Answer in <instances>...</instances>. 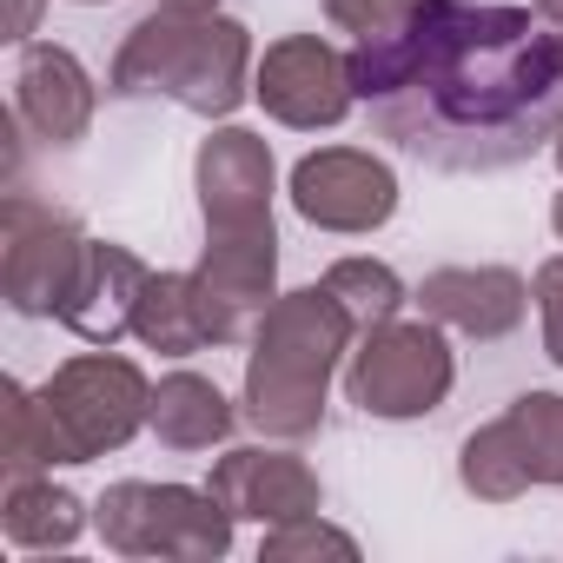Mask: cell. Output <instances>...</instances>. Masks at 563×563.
I'll return each mask as SVG.
<instances>
[{
	"mask_svg": "<svg viewBox=\"0 0 563 563\" xmlns=\"http://www.w3.org/2000/svg\"><path fill=\"white\" fill-rule=\"evenodd\" d=\"M153 385L133 358L113 345H93L67 358L41 391L21 378L0 385V471L14 477H47L54 464H93L146 431Z\"/></svg>",
	"mask_w": 563,
	"mask_h": 563,
	"instance_id": "7a4b0ae2",
	"label": "cell"
},
{
	"mask_svg": "<svg viewBox=\"0 0 563 563\" xmlns=\"http://www.w3.org/2000/svg\"><path fill=\"white\" fill-rule=\"evenodd\" d=\"M80 258H87L80 219L14 186L8 212H0V286H8V306L21 319H60Z\"/></svg>",
	"mask_w": 563,
	"mask_h": 563,
	"instance_id": "52a82bcc",
	"label": "cell"
},
{
	"mask_svg": "<svg viewBox=\"0 0 563 563\" xmlns=\"http://www.w3.org/2000/svg\"><path fill=\"white\" fill-rule=\"evenodd\" d=\"M239 418H245V411H232V398H225L212 378H199V372H166V378L153 385L146 431H153L166 451L192 457V451H212V444H225Z\"/></svg>",
	"mask_w": 563,
	"mask_h": 563,
	"instance_id": "2e32d148",
	"label": "cell"
},
{
	"mask_svg": "<svg viewBox=\"0 0 563 563\" xmlns=\"http://www.w3.org/2000/svg\"><path fill=\"white\" fill-rule=\"evenodd\" d=\"M418 8H424V0H325V21H332L339 34L365 41V34H385V27L411 21Z\"/></svg>",
	"mask_w": 563,
	"mask_h": 563,
	"instance_id": "603a6c76",
	"label": "cell"
},
{
	"mask_svg": "<svg viewBox=\"0 0 563 563\" xmlns=\"http://www.w3.org/2000/svg\"><path fill=\"white\" fill-rule=\"evenodd\" d=\"M325 292L352 312L358 332H372V325H385V319H405V306H411L405 278H398L385 258H332V265H325Z\"/></svg>",
	"mask_w": 563,
	"mask_h": 563,
	"instance_id": "ffe728a7",
	"label": "cell"
},
{
	"mask_svg": "<svg viewBox=\"0 0 563 563\" xmlns=\"http://www.w3.org/2000/svg\"><path fill=\"white\" fill-rule=\"evenodd\" d=\"M292 206L319 232L365 239L398 212V173L365 146H319L292 166Z\"/></svg>",
	"mask_w": 563,
	"mask_h": 563,
	"instance_id": "30bf717a",
	"label": "cell"
},
{
	"mask_svg": "<svg viewBox=\"0 0 563 563\" xmlns=\"http://www.w3.org/2000/svg\"><path fill=\"white\" fill-rule=\"evenodd\" d=\"M93 113H100V87L80 67V54L54 41H27L14 60V120L41 146H80Z\"/></svg>",
	"mask_w": 563,
	"mask_h": 563,
	"instance_id": "5bb4252c",
	"label": "cell"
},
{
	"mask_svg": "<svg viewBox=\"0 0 563 563\" xmlns=\"http://www.w3.org/2000/svg\"><path fill=\"white\" fill-rule=\"evenodd\" d=\"M41 8H47V0H0V41L27 47L34 27H41Z\"/></svg>",
	"mask_w": 563,
	"mask_h": 563,
	"instance_id": "d4e9b609",
	"label": "cell"
},
{
	"mask_svg": "<svg viewBox=\"0 0 563 563\" xmlns=\"http://www.w3.org/2000/svg\"><path fill=\"white\" fill-rule=\"evenodd\" d=\"M192 286H199L212 345H252V332L265 325V312L278 299V232L272 225L206 232Z\"/></svg>",
	"mask_w": 563,
	"mask_h": 563,
	"instance_id": "ba28073f",
	"label": "cell"
},
{
	"mask_svg": "<svg viewBox=\"0 0 563 563\" xmlns=\"http://www.w3.org/2000/svg\"><path fill=\"white\" fill-rule=\"evenodd\" d=\"M272 146L252 126H219L199 140L192 153V192H199V219L206 232H245V225H272Z\"/></svg>",
	"mask_w": 563,
	"mask_h": 563,
	"instance_id": "8fae6325",
	"label": "cell"
},
{
	"mask_svg": "<svg viewBox=\"0 0 563 563\" xmlns=\"http://www.w3.org/2000/svg\"><path fill=\"white\" fill-rule=\"evenodd\" d=\"M252 34L225 14H166L153 8L113 54V93L120 100H173L199 120L239 113L252 93Z\"/></svg>",
	"mask_w": 563,
	"mask_h": 563,
	"instance_id": "277c9868",
	"label": "cell"
},
{
	"mask_svg": "<svg viewBox=\"0 0 563 563\" xmlns=\"http://www.w3.org/2000/svg\"><path fill=\"white\" fill-rule=\"evenodd\" d=\"M133 339L146 352H159V358H192V352L212 345L192 272H146V292H140V312H133Z\"/></svg>",
	"mask_w": 563,
	"mask_h": 563,
	"instance_id": "e0dca14e",
	"label": "cell"
},
{
	"mask_svg": "<svg viewBox=\"0 0 563 563\" xmlns=\"http://www.w3.org/2000/svg\"><path fill=\"white\" fill-rule=\"evenodd\" d=\"M530 8H537V14H543L550 27H563V0H530Z\"/></svg>",
	"mask_w": 563,
	"mask_h": 563,
	"instance_id": "4316f807",
	"label": "cell"
},
{
	"mask_svg": "<svg viewBox=\"0 0 563 563\" xmlns=\"http://www.w3.org/2000/svg\"><path fill=\"white\" fill-rule=\"evenodd\" d=\"M146 272L140 252L113 245V239H87V258L74 272V292L60 306V325L87 345H120L133 332V312H140V292H146Z\"/></svg>",
	"mask_w": 563,
	"mask_h": 563,
	"instance_id": "9a60e30c",
	"label": "cell"
},
{
	"mask_svg": "<svg viewBox=\"0 0 563 563\" xmlns=\"http://www.w3.org/2000/svg\"><path fill=\"white\" fill-rule=\"evenodd\" d=\"M457 484H464L477 504H517V497L530 490V477H523V464H517V451H510V438H504L497 418L464 438V451H457Z\"/></svg>",
	"mask_w": 563,
	"mask_h": 563,
	"instance_id": "44dd1931",
	"label": "cell"
},
{
	"mask_svg": "<svg viewBox=\"0 0 563 563\" xmlns=\"http://www.w3.org/2000/svg\"><path fill=\"white\" fill-rule=\"evenodd\" d=\"M0 530L14 550H67L87 530V504L54 477H14L0 504Z\"/></svg>",
	"mask_w": 563,
	"mask_h": 563,
	"instance_id": "ac0fdd59",
	"label": "cell"
},
{
	"mask_svg": "<svg viewBox=\"0 0 563 563\" xmlns=\"http://www.w3.org/2000/svg\"><path fill=\"white\" fill-rule=\"evenodd\" d=\"M352 339L358 325L325 292V278L299 292H278L245 352V398H239L245 424L278 444H306L325 424V391L345 372Z\"/></svg>",
	"mask_w": 563,
	"mask_h": 563,
	"instance_id": "3957f363",
	"label": "cell"
},
{
	"mask_svg": "<svg viewBox=\"0 0 563 563\" xmlns=\"http://www.w3.org/2000/svg\"><path fill=\"white\" fill-rule=\"evenodd\" d=\"M80 8H107V0H80Z\"/></svg>",
	"mask_w": 563,
	"mask_h": 563,
	"instance_id": "f546056e",
	"label": "cell"
},
{
	"mask_svg": "<svg viewBox=\"0 0 563 563\" xmlns=\"http://www.w3.org/2000/svg\"><path fill=\"white\" fill-rule=\"evenodd\" d=\"M252 100L292 133H319V126H339L352 107H358V87H352V60L319 41V34H286L272 41L265 60L252 67Z\"/></svg>",
	"mask_w": 563,
	"mask_h": 563,
	"instance_id": "9c48e42d",
	"label": "cell"
},
{
	"mask_svg": "<svg viewBox=\"0 0 563 563\" xmlns=\"http://www.w3.org/2000/svg\"><path fill=\"white\" fill-rule=\"evenodd\" d=\"M497 424H504L523 477L543 484V490H563V398L556 391H523Z\"/></svg>",
	"mask_w": 563,
	"mask_h": 563,
	"instance_id": "d6986e66",
	"label": "cell"
},
{
	"mask_svg": "<svg viewBox=\"0 0 563 563\" xmlns=\"http://www.w3.org/2000/svg\"><path fill=\"white\" fill-rule=\"evenodd\" d=\"M550 232H556V239H563V192H556V199H550Z\"/></svg>",
	"mask_w": 563,
	"mask_h": 563,
	"instance_id": "83f0119b",
	"label": "cell"
},
{
	"mask_svg": "<svg viewBox=\"0 0 563 563\" xmlns=\"http://www.w3.org/2000/svg\"><path fill=\"white\" fill-rule=\"evenodd\" d=\"M345 60L378 133L438 173H510L563 126V34L537 8L424 0Z\"/></svg>",
	"mask_w": 563,
	"mask_h": 563,
	"instance_id": "6da1fadb",
	"label": "cell"
},
{
	"mask_svg": "<svg viewBox=\"0 0 563 563\" xmlns=\"http://www.w3.org/2000/svg\"><path fill=\"white\" fill-rule=\"evenodd\" d=\"M530 299H537V319H543V358L563 372V252L537 265V278H530Z\"/></svg>",
	"mask_w": 563,
	"mask_h": 563,
	"instance_id": "cb8c5ba5",
	"label": "cell"
},
{
	"mask_svg": "<svg viewBox=\"0 0 563 563\" xmlns=\"http://www.w3.org/2000/svg\"><path fill=\"white\" fill-rule=\"evenodd\" d=\"M166 14H219V0H159Z\"/></svg>",
	"mask_w": 563,
	"mask_h": 563,
	"instance_id": "484cf974",
	"label": "cell"
},
{
	"mask_svg": "<svg viewBox=\"0 0 563 563\" xmlns=\"http://www.w3.org/2000/svg\"><path fill=\"white\" fill-rule=\"evenodd\" d=\"M411 306L424 319H438L444 332H457V339L497 345L530 312V278L510 272V265H438V272H424Z\"/></svg>",
	"mask_w": 563,
	"mask_h": 563,
	"instance_id": "4fadbf2b",
	"label": "cell"
},
{
	"mask_svg": "<svg viewBox=\"0 0 563 563\" xmlns=\"http://www.w3.org/2000/svg\"><path fill=\"white\" fill-rule=\"evenodd\" d=\"M299 556H345V563H352V556H358V537H345V530H339V523H325L319 510L265 530L258 563H299Z\"/></svg>",
	"mask_w": 563,
	"mask_h": 563,
	"instance_id": "7402d4cb",
	"label": "cell"
},
{
	"mask_svg": "<svg viewBox=\"0 0 563 563\" xmlns=\"http://www.w3.org/2000/svg\"><path fill=\"white\" fill-rule=\"evenodd\" d=\"M206 490L232 510V517H252V523H292V517H312L319 504H325V484H319V471L299 457V451H286V444H239V451H225L219 464H212V477H206Z\"/></svg>",
	"mask_w": 563,
	"mask_h": 563,
	"instance_id": "7c38bea8",
	"label": "cell"
},
{
	"mask_svg": "<svg viewBox=\"0 0 563 563\" xmlns=\"http://www.w3.org/2000/svg\"><path fill=\"white\" fill-rule=\"evenodd\" d=\"M232 510L212 490L192 484H146L120 477L93 504V530L113 556H173V563H212L232 550Z\"/></svg>",
	"mask_w": 563,
	"mask_h": 563,
	"instance_id": "5b68a950",
	"label": "cell"
},
{
	"mask_svg": "<svg viewBox=\"0 0 563 563\" xmlns=\"http://www.w3.org/2000/svg\"><path fill=\"white\" fill-rule=\"evenodd\" d=\"M451 385H457V358L438 319H385L358 332V352L345 358V398L385 424L431 418L451 398Z\"/></svg>",
	"mask_w": 563,
	"mask_h": 563,
	"instance_id": "8992f818",
	"label": "cell"
},
{
	"mask_svg": "<svg viewBox=\"0 0 563 563\" xmlns=\"http://www.w3.org/2000/svg\"><path fill=\"white\" fill-rule=\"evenodd\" d=\"M550 153H556V166H563V126H556V140H550Z\"/></svg>",
	"mask_w": 563,
	"mask_h": 563,
	"instance_id": "f1b7e54d",
	"label": "cell"
}]
</instances>
